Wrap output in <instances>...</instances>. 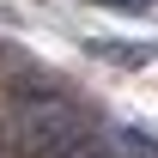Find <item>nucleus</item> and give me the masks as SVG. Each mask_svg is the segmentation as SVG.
Instances as JSON below:
<instances>
[{
	"label": "nucleus",
	"mask_w": 158,
	"mask_h": 158,
	"mask_svg": "<svg viewBox=\"0 0 158 158\" xmlns=\"http://www.w3.org/2000/svg\"><path fill=\"white\" fill-rule=\"evenodd\" d=\"M79 134H91V128L79 122L73 103H61V98H31V103H19V116H12V146H19L24 158H55V152H67Z\"/></svg>",
	"instance_id": "nucleus-1"
},
{
	"label": "nucleus",
	"mask_w": 158,
	"mask_h": 158,
	"mask_svg": "<svg viewBox=\"0 0 158 158\" xmlns=\"http://www.w3.org/2000/svg\"><path fill=\"white\" fill-rule=\"evenodd\" d=\"M55 158H116V146H110V140L91 128V134H79L73 146H67V152H55Z\"/></svg>",
	"instance_id": "nucleus-2"
},
{
	"label": "nucleus",
	"mask_w": 158,
	"mask_h": 158,
	"mask_svg": "<svg viewBox=\"0 0 158 158\" xmlns=\"http://www.w3.org/2000/svg\"><path fill=\"white\" fill-rule=\"evenodd\" d=\"M91 49H98V55H110V61H128V67H134V61H146V49H134V43H91Z\"/></svg>",
	"instance_id": "nucleus-3"
},
{
	"label": "nucleus",
	"mask_w": 158,
	"mask_h": 158,
	"mask_svg": "<svg viewBox=\"0 0 158 158\" xmlns=\"http://www.w3.org/2000/svg\"><path fill=\"white\" fill-rule=\"evenodd\" d=\"M98 6H110V12H152V0H98Z\"/></svg>",
	"instance_id": "nucleus-4"
}]
</instances>
